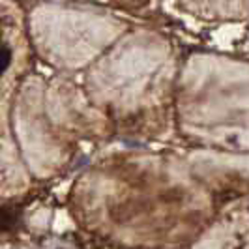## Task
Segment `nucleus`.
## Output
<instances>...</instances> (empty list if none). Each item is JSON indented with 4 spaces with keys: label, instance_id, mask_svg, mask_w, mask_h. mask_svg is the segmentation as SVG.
<instances>
[{
    "label": "nucleus",
    "instance_id": "nucleus-1",
    "mask_svg": "<svg viewBox=\"0 0 249 249\" xmlns=\"http://www.w3.org/2000/svg\"><path fill=\"white\" fill-rule=\"evenodd\" d=\"M8 64H10V49H8V45H4V49H2V71H6Z\"/></svg>",
    "mask_w": 249,
    "mask_h": 249
}]
</instances>
